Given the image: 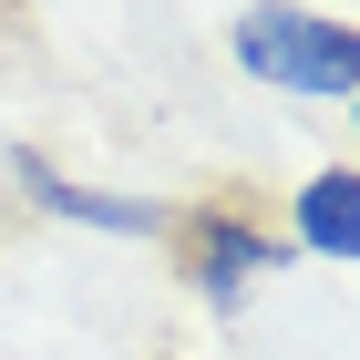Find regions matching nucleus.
<instances>
[{
  "instance_id": "1",
  "label": "nucleus",
  "mask_w": 360,
  "mask_h": 360,
  "mask_svg": "<svg viewBox=\"0 0 360 360\" xmlns=\"http://www.w3.org/2000/svg\"><path fill=\"white\" fill-rule=\"evenodd\" d=\"M155 248L175 257V278H186L195 299H217V309H237L248 278H268V268L299 257L248 186H206V195H186V206H165V237H155Z\"/></svg>"
},
{
  "instance_id": "2",
  "label": "nucleus",
  "mask_w": 360,
  "mask_h": 360,
  "mask_svg": "<svg viewBox=\"0 0 360 360\" xmlns=\"http://www.w3.org/2000/svg\"><path fill=\"white\" fill-rule=\"evenodd\" d=\"M226 52L248 83H278V93H309V103H350L360 93V31L340 11H299V0H248Z\"/></svg>"
},
{
  "instance_id": "3",
  "label": "nucleus",
  "mask_w": 360,
  "mask_h": 360,
  "mask_svg": "<svg viewBox=\"0 0 360 360\" xmlns=\"http://www.w3.org/2000/svg\"><path fill=\"white\" fill-rule=\"evenodd\" d=\"M11 186H21L41 217H72V226H93V237H165V206H144V195H103V186H72L41 144L11 155Z\"/></svg>"
},
{
  "instance_id": "4",
  "label": "nucleus",
  "mask_w": 360,
  "mask_h": 360,
  "mask_svg": "<svg viewBox=\"0 0 360 360\" xmlns=\"http://www.w3.org/2000/svg\"><path fill=\"white\" fill-rule=\"evenodd\" d=\"M288 248H309V257H330V268H350L360 257V175L350 165H319L299 195H288V226H278Z\"/></svg>"
},
{
  "instance_id": "5",
  "label": "nucleus",
  "mask_w": 360,
  "mask_h": 360,
  "mask_svg": "<svg viewBox=\"0 0 360 360\" xmlns=\"http://www.w3.org/2000/svg\"><path fill=\"white\" fill-rule=\"evenodd\" d=\"M0 21H21V0H0Z\"/></svg>"
}]
</instances>
